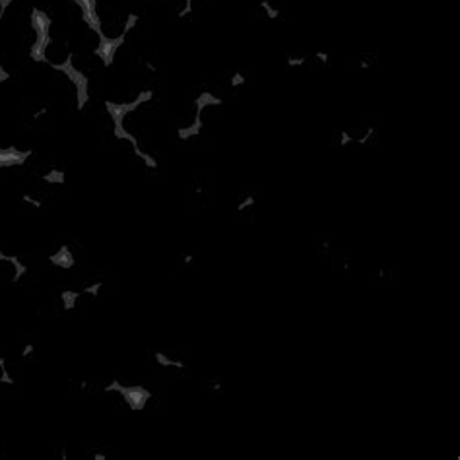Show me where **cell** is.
Masks as SVG:
<instances>
[{"label":"cell","mask_w":460,"mask_h":460,"mask_svg":"<svg viewBox=\"0 0 460 460\" xmlns=\"http://www.w3.org/2000/svg\"><path fill=\"white\" fill-rule=\"evenodd\" d=\"M105 392L118 394V397L123 398V402L127 404L128 410H132V412H142L148 406V402L153 398L152 390H148L142 385H127V383H121L118 379H113L111 383H107Z\"/></svg>","instance_id":"obj_1"},{"label":"cell","mask_w":460,"mask_h":460,"mask_svg":"<svg viewBox=\"0 0 460 460\" xmlns=\"http://www.w3.org/2000/svg\"><path fill=\"white\" fill-rule=\"evenodd\" d=\"M27 272H29V268H27V264L20 261V256L4 253V251L0 249V274H2L6 280L18 284Z\"/></svg>","instance_id":"obj_2"},{"label":"cell","mask_w":460,"mask_h":460,"mask_svg":"<svg viewBox=\"0 0 460 460\" xmlns=\"http://www.w3.org/2000/svg\"><path fill=\"white\" fill-rule=\"evenodd\" d=\"M31 150H22L16 146H0V169L22 167L31 160Z\"/></svg>","instance_id":"obj_3"},{"label":"cell","mask_w":460,"mask_h":460,"mask_svg":"<svg viewBox=\"0 0 460 460\" xmlns=\"http://www.w3.org/2000/svg\"><path fill=\"white\" fill-rule=\"evenodd\" d=\"M49 262L56 266V268H63V270H70L76 266V254L74 251L68 247V245H61L59 249H54V253H51L49 256Z\"/></svg>","instance_id":"obj_4"},{"label":"cell","mask_w":460,"mask_h":460,"mask_svg":"<svg viewBox=\"0 0 460 460\" xmlns=\"http://www.w3.org/2000/svg\"><path fill=\"white\" fill-rule=\"evenodd\" d=\"M86 298L84 293H82V289H63L61 291V303H63L64 311H74V309H78L82 299Z\"/></svg>","instance_id":"obj_5"},{"label":"cell","mask_w":460,"mask_h":460,"mask_svg":"<svg viewBox=\"0 0 460 460\" xmlns=\"http://www.w3.org/2000/svg\"><path fill=\"white\" fill-rule=\"evenodd\" d=\"M153 360H155L158 365H162V367H165V369H177V371L187 369V363H185V361L173 360V358H169L167 353H163V352L153 353Z\"/></svg>","instance_id":"obj_6"},{"label":"cell","mask_w":460,"mask_h":460,"mask_svg":"<svg viewBox=\"0 0 460 460\" xmlns=\"http://www.w3.org/2000/svg\"><path fill=\"white\" fill-rule=\"evenodd\" d=\"M0 385H8V387H14L16 385V379L10 375L8 365H6V360L0 358Z\"/></svg>","instance_id":"obj_7"},{"label":"cell","mask_w":460,"mask_h":460,"mask_svg":"<svg viewBox=\"0 0 460 460\" xmlns=\"http://www.w3.org/2000/svg\"><path fill=\"white\" fill-rule=\"evenodd\" d=\"M33 350H36V348H33V344L26 342V346H24V350H22V353H20V355H22L24 360H27L29 355H33Z\"/></svg>","instance_id":"obj_8"},{"label":"cell","mask_w":460,"mask_h":460,"mask_svg":"<svg viewBox=\"0 0 460 460\" xmlns=\"http://www.w3.org/2000/svg\"><path fill=\"white\" fill-rule=\"evenodd\" d=\"M93 460H107V454H101V452H95V454H93Z\"/></svg>","instance_id":"obj_9"}]
</instances>
